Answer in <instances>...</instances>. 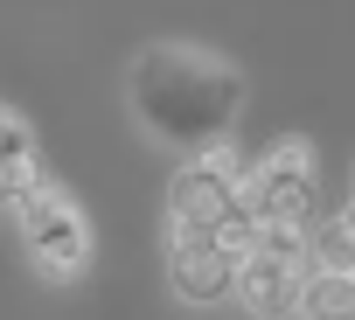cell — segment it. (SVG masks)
I'll return each instance as SVG.
<instances>
[{
  "mask_svg": "<svg viewBox=\"0 0 355 320\" xmlns=\"http://www.w3.org/2000/svg\"><path fill=\"white\" fill-rule=\"evenodd\" d=\"M132 105L139 118L153 125V139H174V146H216L230 139L237 112H244V77L202 49H146L132 63Z\"/></svg>",
  "mask_w": 355,
  "mask_h": 320,
  "instance_id": "1",
  "label": "cell"
},
{
  "mask_svg": "<svg viewBox=\"0 0 355 320\" xmlns=\"http://www.w3.org/2000/svg\"><path fill=\"white\" fill-rule=\"evenodd\" d=\"M21 230H28V251L49 278H77L91 265V230L77 216V202H63L56 188H28L21 195Z\"/></svg>",
  "mask_w": 355,
  "mask_h": 320,
  "instance_id": "2",
  "label": "cell"
},
{
  "mask_svg": "<svg viewBox=\"0 0 355 320\" xmlns=\"http://www.w3.org/2000/svg\"><path fill=\"white\" fill-rule=\"evenodd\" d=\"M244 202H251L258 223H306L313 216V153L300 139L272 146L244 181Z\"/></svg>",
  "mask_w": 355,
  "mask_h": 320,
  "instance_id": "3",
  "label": "cell"
},
{
  "mask_svg": "<svg viewBox=\"0 0 355 320\" xmlns=\"http://www.w3.org/2000/svg\"><path fill=\"white\" fill-rule=\"evenodd\" d=\"M230 202H244V181H237V153L216 139V146H202V153H189V168L174 175V188H167V209H174V223H216Z\"/></svg>",
  "mask_w": 355,
  "mask_h": 320,
  "instance_id": "4",
  "label": "cell"
},
{
  "mask_svg": "<svg viewBox=\"0 0 355 320\" xmlns=\"http://www.w3.org/2000/svg\"><path fill=\"white\" fill-rule=\"evenodd\" d=\"M167 278L189 306H216L237 292V258L216 251V237L202 223H174V258H167Z\"/></svg>",
  "mask_w": 355,
  "mask_h": 320,
  "instance_id": "5",
  "label": "cell"
},
{
  "mask_svg": "<svg viewBox=\"0 0 355 320\" xmlns=\"http://www.w3.org/2000/svg\"><path fill=\"white\" fill-rule=\"evenodd\" d=\"M237 292H244L251 313H300V265L272 258V251H251L237 265Z\"/></svg>",
  "mask_w": 355,
  "mask_h": 320,
  "instance_id": "6",
  "label": "cell"
},
{
  "mask_svg": "<svg viewBox=\"0 0 355 320\" xmlns=\"http://www.w3.org/2000/svg\"><path fill=\"white\" fill-rule=\"evenodd\" d=\"M300 313H355V272H320L300 278Z\"/></svg>",
  "mask_w": 355,
  "mask_h": 320,
  "instance_id": "7",
  "label": "cell"
},
{
  "mask_svg": "<svg viewBox=\"0 0 355 320\" xmlns=\"http://www.w3.org/2000/svg\"><path fill=\"white\" fill-rule=\"evenodd\" d=\"M209 237H216V251H230L237 265L258 251V216H251V202H230L216 223H209Z\"/></svg>",
  "mask_w": 355,
  "mask_h": 320,
  "instance_id": "8",
  "label": "cell"
},
{
  "mask_svg": "<svg viewBox=\"0 0 355 320\" xmlns=\"http://www.w3.org/2000/svg\"><path fill=\"white\" fill-rule=\"evenodd\" d=\"M306 251H313V265H320V272H355V230H348V223L320 230Z\"/></svg>",
  "mask_w": 355,
  "mask_h": 320,
  "instance_id": "9",
  "label": "cell"
},
{
  "mask_svg": "<svg viewBox=\"0 0 355 320\" xmlns=\"http://www.w3.org/2000/svg\"><path fill=\"white\" fill-rule=\"evenodd\" d=\"M28 188H42V175H35V153H28V160H8V153H0V209H8L15 195H28Z\"/></svg>",
  "mask_w": 355,
  "mask_h": 320,
  "instance_id": "10",
  "label": "cell"
},
{
  "mask_svg": "<svg viewBox=\"0 0 355 320\" xmlns=\"http://www.w3.org/2000/svg\"><path fill=\"white\" fill-rule=\"evenodd\" d=\"M0 153H8V160H28V125H21L15 112H0Z\"/></svg>",
  "mask_w": 355,
  "mask_h": 320,
  "instance_id": "11",
  "label": "cell"
},
{
  "mask_svg": "<svg viewBox=\"0 0 355 320\" xmlns=\"http://www.w3.org/2000/svg\"><path fill=\"white\" fill-rule=\"evenodd\" d=\"M341 223H348V230H355V202H348V209H341Z\"/></svg>",
  "mask_w": 355,
  "mask_h": 320,
  "instance_id": "12",
  "label": "cell"
}]
</instances>
